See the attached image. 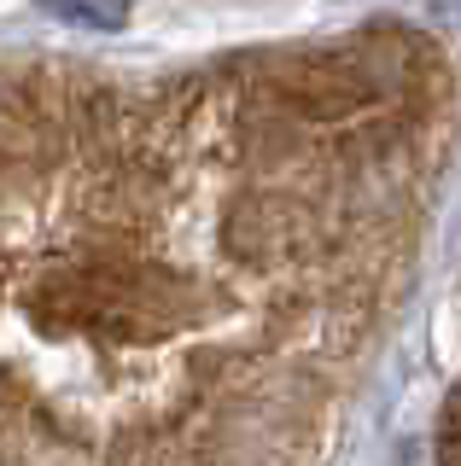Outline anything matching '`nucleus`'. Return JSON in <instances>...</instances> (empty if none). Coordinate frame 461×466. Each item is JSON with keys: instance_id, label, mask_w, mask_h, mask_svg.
I'll list each match as a JSON object with an SVG mask.
<instances>
[{"instance_id": "f257e3e1", "label": "nucleus", "mask_w": 461, "mask_h": 466, "mask_svg": "<svg viewBox=\"0 0 461 466\" xmlns=\"http://www.w3.org/2000/svg\"><path fill=\"white\" fill-rule=\"evenodd\" d=\"M47 12H59L70 24H88V29H123L128 18L118 0H47Z\"/></svg>"}]
</instances>
